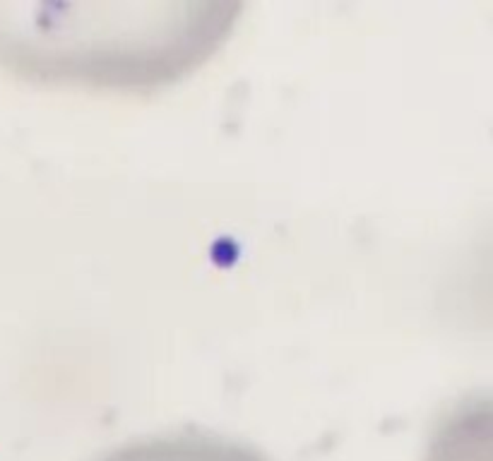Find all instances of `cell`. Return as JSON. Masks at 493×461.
Segmentation results:
<instances>
[{"label":"cell","mask_w":493,"mask_h":461,"mask_svg":"<svg viewBox=\"0 0 493 461\" xmlns=\"http://www.w3.org/2000/svg\"><path fill=\"white\" fill-rule=\"evenodd\" d=\"M92 461H272L258 447L207 430H169L118 444Z\"/></svg>","instance_id":"7a4b0ae2"},{"label":"cell","mask_w":493,"mask_h":461,"mask_svg":"<svg viewBox=\"0 0 493 461\" xmlns=\"http://www.w3.org/2000/svg\"><path fill=\"white\" fill-rule=\"evenodd\" d=\"M241 3H29L8 60L53 87L152 92L203 68L229 41Z\"/></svg>","instance_id":"6da1fadb"}]
</instances>
